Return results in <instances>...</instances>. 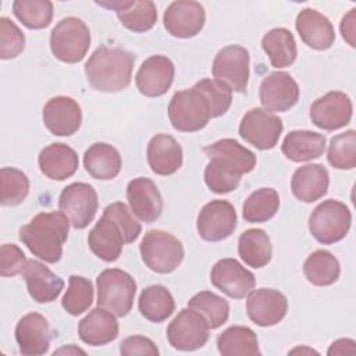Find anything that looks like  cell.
Instances as JSON below:
<instances>
[{
	"label": "cell",
	"mask_w": 356,
	"mask_h": 356,
	"mask_svg": "<svg viewBox=\"0 0 356 356\" xmlns=\"http://www.w3.org/2000/svg\"><path fill=\"white\" fill-rule=\"evenodd\" d=\"M82 342L90 346H102L118 337V321L115 314L104 307H95L78 324Z\"/></svg>",
	"instance_id": "obj_25"
},
{
	"label": "cell",
	"mask_w": 356,
	"mask_h": 356,
	"mask_svg": "<svg viewBox=\"0 0 356 356\" xmlns=\"http://www.w3.org/2000/svg\"><path fill=\"white\" fill-rule=\"evenodd\" d=\"M330 174L321 164H306L295 170L291 179V189L296 199L312 203L321 199L328 189Z\"/></svg>",
	"instance_id": "obj_28"
},
{
	"label": "cell",
	"mask_w": 356,
	"mask_h": 356,
	"mask_svg": "<svg viewBox=\"0 0 356 356\" xmlns=\"http://www.w3.org/2000/svg\"><path fill=\"white\" fill-rule=\"evenodd\" d=\"M99 200L95 188L85 182L67 185L60 197L58 209L75 229L86 228L95 218Z\"/></svg>",
	"instance_id": "obj_10"
},
{
	"label": "cell",
	"mask_w": 356,
	"mask_h": 356,
	"mask_svg": "<svg viewBox=\"0 0 356 356\" xmlns=\"http://www.w3.org/2000/svg\"><path fill=\"white\" fill-rule=\"evenodd\" d=\"M96 4L114 10L120 22L132 32H146L152 29L157 21V8L150 0H117L111 3L96 1Z\"/></svg>",
	"instance_id": "obj_27"
},
{
	"label": "cell",
	"mask_w": 356,
	"mask_h": 356,
	"mask_svg": "<svg viewBox=\"0 0 356 356\" xmlns=\"http://www.w3.org/2000/svg\"><path fill=\"white\" fill-rule=\"evenodd\" d=\"M22 277L31 298L38 303H50L56 300L64 289V280L39 260H28Z\"/></svg>",
	"instance_id": "obj_23"
},
{
	"label": "cell",
	"mask_w": 356,
	"mask_h": 356,
	"mask_svg": "<svg viewBox=\"0 0 356 356\" xmlns=\"http://www.w3.org/2000/svg\"><path fill=\"white\" fill-rule=\"evenodd\" d=\"M232 103V92L216 79H200L191 89L175 92L168 104L171 125L181 132L203 129L210 118L225 114Z\"/></svg>",
	"instance_id": "obj_1"
},
{
	"label": "cell",
	"mask_w": 356,
	"mask_h": 356,
	"mask_svg": "<svg viewBox=\"0 0 356 356\" xmlns=\"http://www.w3.org/2000/svg\"><path fill=\"white\" fill-rule=\"evenodd\" d=\"M203 152L209 157L204 168V182L214 193L235 191L241 177L256 167L254 153L235 139H220L207 145Z\"/></svg>",
	"instance_id": "obj_2"
},
{
	"label": "cell",
	"mask_w": 356,
	"mask_h": 356,
	"mask_svg": "<svg viewBox=\"0 0 356 356\" xmlns=\"http://www.w3.org/2000/svg\"><path fill=\"white\" fill-rule=\"evenodd\" d=\"M120 352L124 356H134V355L159 356L160 355L154 342L150 338H146L142 335L127 337L120 345Z\"/></svg>",
	"instance_id": "obj_47"
},
{
	"label": "cell",
	"mask_w": 356,
	"mask_h": 356,
	"mask_svg": "<svg viewBox=\"0 0 356 356\" xmlns=\"http://www.w3.org/2000/svg\"><path fill=\"white\" fill-rule=\"evenodd\" d=\"M44 127L57 136L75 134L82 122L81 106L70 96H56L47 100L42 113Z\"/></svg>",
	"instance_id": "obj_20"
},
{
	"label": "cell",
	"mask_w": 356,
	"mask_h": 356,
	"mask_svg": "<svg viewBox=\"0 0 356 356\" xmlns=\"http://www.w3.org/2000/svg\"><path fill=\"white\" fill-rule=\"evenodd\" d=\"M238 253L253 268H261L271 260L273 249L267 232L261 228H250L239 235Z\"/></svg>",
	"instance_id": "obj_34"
},
{
	"label": "cell",
	"mask_w": 356,
	"mask_h": 356,
	"mask_svg": "<svg viewBox=\"0 0 356 356\" xmlns=\"http://www.w3.org/2000/svg\"><path fill=\"white\" fill-rule=\"evenodd\" d=\"M303 273L307 281L316 286L332 285L341 273L338 259L328 250H314L303 263Z\"/></svg>",
	"instance_id": "obj_37"
},
{
	"label": "cell",
	"mask_w": 356,
	"mask_h": 356,
	"mask_svg": "<svg viewBox=\"0 0 356 356\" xmlns=\"http://www.w3.org/2000/svg\"><path fill=\"white\" fill-rule=\"evenodd\" d=\"M97 306L110 310L117 317L127 316L134 305L136 282L120 268H106L96 278Z\"/></svg>",
	"instance_id": "obj_5"
},
{
	"label": "cell",
	"mask_w": 356,
	"mask_h": 356,
	"mask_svg": "<svg viewBox=\"0 0 356 356\" xmlns=\"http://www.w3.org/2000/svg\"><path fill=\"white\" fill-rule=\"evenodd\" d=\"M140 314L152 321L161 323L175 310V302L171 292L163 285H149L142 289L138 300Z\"/></svg>",
	"instance_id": "obj_36"
},
{
	"label": "cell",
	"mask_w": 356,
	"mask_h": 356,
	"mask_svg": "<svg viewBox=\"0 0 356 356\" xmlns=\"http://www.w3.org/2000/svg\"><path fill=\"white\" fill-rule=\"evenodd\" d=\"M328 163L338 170H352L356 167V132L349 129L331 138L328 152Z\"/></svg>",
	"instance_id": "obj_43"
},
{
	"label": "cell",
	"mask_w": 356,
	"mask_h": 356,
	"mask_svg": "<svg viewBox=\"0 0 356 356\" xmlns=\"http://www.w3.org/2000/svg\"><path fill=\"white\" fill-rule=\"evenodd\" d=\"M29 193V179L25 172L14 167L0 170V203L3 206H18Z\"/></svg>",
	"instance_id": "obj_41"
},
{
	"label": "cell",
	"mask_w": 356,
	"mask_h": 356,
	"mask_svg": "<svg viewBox=\"0 0 356 356\" xmlns=\"http://www.w3.org/2000/svg\"><path fill=\"white\" fill-rule=\"evenodd\" d=\"M127 199L132 214L143 222H153L161 216L163 197L156 184L149 178L138 177L129 181Z\"/></svg>",
	"instance_id": "obj_21"
},
{
	"label": "cell",
	"mask_w": 356,
	"mask_h": 356,
	"mask_svg": "<svg viewBox=\"0 0 356 356\" xmlns=\"http://www.w3.org/2000/svg\"><path fill=\"white\" fill-rule=\"evenodd\" d=\"M38 163L42 174L54 181L72 177L79 165L76 152L65 143H51L42 149Z\"/></svg>",
	"instance_id": "obj_30"
},
{
	"label": "cell",
	"mask_w": 356,
	"mask_h": 356,
	"mask_svg": "<svg viewBox=\"0 0 356 356\" xmlns=\"http://www.w3.org/2000/svg\"><path fill=\"white\" fill-rule=\"evenodd\" d=\"M25 47L22 31L7 17L0 18V58H15Z\"/></svg>",
	"instance_id": "obj_44"
},
{
	"label": "cell",
	"mask_w": 356,
	"mask_h": 356,
	"mask_svg": "<svg viewBox=\"0 0 356 356\" xmlns=\"http://www.w3.org/2000/svg\"><path fill=\"white\" fill-rule=\"evenodd\" d=\"M246 312L254 324L260 327H271L278 324L286 316L288 300L286 296L277 289H254L248 293Z\"/></svg>",
	"instance_id": "obj_19"
},
{
	"label": "cell",
	"mask_w": 356,
	"mask_h": 356,
	"mask_svg": "<svg viewBox=\"0 0 356 356\" xmlns=\"http://www.w3.org/2000/svg\"><path fill=\"white\" fill-rule=\"evenodd\" d=\"M90 46V31L76 17L63 18L50 33V49L53 56L67 64H75L86 56Z\"/></svg>",
	"instance_id": "obj_6"
},
{
	"label": "cell",
	"mask_w": 356,
	"mask_h": 356,
	"mask_svg": "<svg viewBox=\"0 0 356 356\" xmlns=\"http://www.w3.org/2000/svg\"><path fill=\"white\" fill-rule=\"evenodd\" d=\"M125 239L120 227L106 214L89 231L88 245L90 250L102 260L115 261L124 248Z\"/></svg>",
	"instance_id": "obj_26"
},
{
	"label": "cell",
	"mask_w": 356,
	"mask_h": 356,
	"mask_svg": "<svg viewBox=\"0 0 356 356\" xmlns=\"http://www.w3.org/2000/svg\"><path fill=\"white\" fill-rule=\"evenodd\" d=\"M14 15L29 29H43L53 19V3L49 0H15Z\"/></svg>",
	"instance_id": "obj_40"
},
{
	"label": "cell",
	"mask_w": 356,
	"mask_h": 356,
	"mask_svg": "<svg viewBox=\"0 0 356 356\" xmlns=\"http://www.w3.org/2000/svg\"><path fill=\"white\" fill-rule=\"evenodd\" d=\"M15 341L19 352L26 356L44 355L50 346V327L39 313H28L15 327Z\"/></svg>",
	"instance_id": "obj_22"
},
{
	"label": "cell",
	"mask_w": 356,
	"mask_h": 356,
	"mask_svg": "<svg viewBox=\"0 0 356 356\" xmlns=\"http://www.w3.org/2000/svg\"><path fill=\"white\" fill-rule=\"evenodd\" d=\"M70 220L61 211L36 214L19 229V241L46 263H57L68 238Z\"/></svg>",
	"instance_id": "obj_3"
},
{
	"label": "cell",
	"mask_w": 356,
	"mask_h": 356,
	"mask_svg": "<svg viewBox=\"0 0 356 356\" xmlns=\"http://www.w3.org/2000/svg\"><path fill=\"white\" fill-rule=\"evenodd\" d=\"M103 214L108 216L120 227V229L124 235L125 243H132L140 235L142 227L136 221V218H134L132 211H129V209L125 203H122V202L111 203L103 210Z\"/></svg>",
	"instance_id": "obj_45"
},
{
	"label": "cell",
	"mask_w": 356,
	"mask_h": 356,
	"mask_svg": "<svg viewBox=\"0 0 356 356\" xmlns=\"http://www.w3.org/2000/svg\"><path fill=\"white\" fill-rule=\"evenodd\" d=\"M135 56L121 47L100 46L85 63V75L99 92H120L129 86Z\"/></svg>",
	"instance_id": "obj_4"
},
{
	"label": "cell",
	"mask_w": 356,
	"mask_h": 356,
	"mask_svg": "<svg viewBox=\"0 0 356 356\" xmlns=\"http://www.w3.org/2000/svg\"><path fill=\"white\" fill-rule=\"evenodd\" d=\"M259 99L268 111H288L299 100V86L288 72L274 71L261 81Z\"/></svg>",
	"instance_id": "obj_17"
},
{
	"label": "cell",
	"mask_w": 356,
	"mask_h": 356,
	"mask_svg": "<svg viewBox=\"0 0 356 356\" xmlns=\"http://www.w3.org/2000/svg\"><path fill=\"white\" fill-rule=\"evenodd\" d=\"M147 163L157 175H171L182 165L181 145L167 134L154 135L147 145Z\"/></svg>",
	"instance_id": "obj_29"
},
{
	"label": "cell",
	"mask_w": 356,
	"mask_h": 356,
	"mask_svg": "<svg viewBox=\"0 0 356 356\" xmlns=\"http://www.w3.org/2000/svg\"><path fill=\"white\" fill-rule=\"evenodd\" d=\"M280 209V195L273 188H260L252 192L242 207V216L248 222H266Z\"/></svg>",
	"instance_id": "obj_38"
},
{
	"label": "cell",
	"mask_w": 356,
	"mask_h": 356,
	"mask_svg": "<svg viewBox=\"0 0 356 356\" xmlns=\"http://www.w3.org/2000/svg\"><path fill=\"white\" fill-rule=\"evenodd\" d=\"M83 165L95 179L108 181L120 174L122 160L114 146L97 142L86 149L83 154Z\"/></svg>",
	"instance_id": "obj_31"
},
{
	"label": "cell",
	"mask_w": 356,
	"mask_h": 356,
	"mask_svg": "<svg viewBox=\"0 0 356 356\" xmlns=\"http://www.w3.org/2000/svg\"><path fill=\"white\" fill-rule=\"evenodd\" d=\"M139 250L146 267L159 274L172 273L184 259L181 241L161 229L147 231L139 245Z\"/></svg>",
	"instance_id": "obj_7"
},
{
	"label": "cell",
	"mask_w": 356,
	"mask_h": 356,
	"mask_svg": "<svg viewBox=\"0 0 356 356\" xmlns=\"http://www.w3.org/2000/svg\"><path fill=\"white\" fill-rule=\"evenodd\" d=\"M295 352H300V353H302V352H309V353H317L316 350H313V349H306V348H302V349H300V348H298V349H293V350H291V353H295Z\"/></svg>",
	"instance_id": "obj_50"
},
{
	"label": "cell",
	"mask_w": 356,
	"mask_h": 356,
	"mask_svg": "<svg viewBox=\"0 0 356 356\" xmlns=\"http://www.w3.org/2000/svg\"><path fill=\"white\" fill-rule=\"evenodd\" d=\"M249 51L239 44L221 49L213 61V76L231 92L245 93L249 81Z\"/></svg>",
	"instance_id": "obj_9"
},
{
	"label": "cell",
	"mask_w": 356,
	"mask_h": 356,
	"mask_svg": "<svg viewBox=\"0 0 356 356\" xmlns=\"http://www.w3.org/2000/svg\"><path fill=\"white\" fill-rule=\"evenodd\" d=\"M352 214L338 200L328 199L314 207L309 217V231L323 245H332L343 239L350 228Z\"/></svg>",
	"instance_id": "obj_8"
},
{
	"label": "cell",
	"mask_w": 356,
	"mask_h": 356,
	"mask_svg": "<svg viewBox=\"0 0 356 356\" xmlns=\"http://www.w3.org/2000/svg\"><path fill=\"white\" fill-rule=\"evenodd\" d=\"M295 26L303 43L314 50H327L335 42L331 21L314 8H303L296 15Z\"/></svg>",
	"instance_id": "obj_24"
},
{
	"label": "cell",
	"mask_w": 356,
	"mask_h": 356,
	"mask_svg": "<svg viewBox=\"0 0 356 356\" xmlns=\"http://www.w3.org/2000/svg\"><path fill=\"white\" fill-rule=\"evenodd\" d=\"M188 307L199 312L211 330L221 327L229 316L228 302L210 291H202L193 295L188 302Z\"/></svg>",
	"instance_id": "obj_39"
},
{
	"label": "cell",
	"mask_w": 356,
	"mask_h": 356,
	"mask_svg": "<svg viewBox=\"0 0 356 356\" xmlns=\"http://www.w3.org/2000/svg\"><path fill=\"white\" fill-rule=\"evenodd\" d=\"M211 284L232 299H242L256 286V278L235 259L218 260L210 273Z\"/></svg>",
	"instance_id": "obj_15"
},
{
	"label": "cell",
	"mask_w": 356,
	"mask_h": 356,
	"mask_svg": "<svg viewBox=\"0 0 356 356\" xmlns=\"http://www.w3.org/2000/svg\"><path fill=\"white\" fill-rule=\"evenodd\" d=\"M93 302V286L90 280L81 275H71L68 289L65 291L61 306L71 316H79L86 312Z\"/></svg>",
	"instance_id": "obj_42"
},
{
	"label": "cell",
	"mask_w": 356,
	"mask_h": 356,
	"mask_svg": "<svg viewBox=\"0 0 356 356\" xmlns=\"http://www.w3.org/2000/svg\"><path fill=\"white\" fill-rule=\"evenodd\" d=\"M217 348L222 356H254L261 355L254 331L245 325H232L217 338Z\"/></svg>",
	"instance_id": "obj_35"
},
{
	"label": "cell",
	"mask_w": 356,
	"mask_h": 356,
	"mask_svg": "<svg viewBox=\"0 0 356 356\" xmlns=\"http://www.w3.org/2000/svg\"><path fill=\"white\" fill-rule=\"evenodd\" d=\"M210 327L196 310L182 309L167 327V339L174 349L182 352L196 350L206 345Z\"/></svg>",
	"instance_id": "obj_11"
},
{
	"label": "cell",
	"mask_w": 356,
	"mask_h": 356,
	"mask_svg": "<svg viewBox=\"0 0 356 356\" xmlns=\"http://www.w3.org/2000/svg\"><path fill=\"white\" fill-rule=\"evenodd\" d=\"M352 110L349 96L332 90L314 100L310 107V118L316 127L324 131H335L350 122Z\"/></svg>",
	"instance_id": "obj_16"
},
{
	"label": "cell",
	"mask_w": 356,
	"mask_h": 356,
	"mask_svg": "<svg viewBox=\"0 0 356 356\" xmlns=\"http://www.w3.org/2000/svg\"><path fill=\"white\" fill-rule=\"evenodd\" d=\"M175 67L167 56L156 54L146 58L135 75L138 90L147 97H159L167 93L174 82Z\"/></svg>",
	"instance_id": "obj_18"
},
{
	"label": "cell",
	"mask_w": 356,
	"mask_h": 356,
	"mask_svg": "<svg viewBox=\"0 0 356 356\" xmlns=\"http://www.w3.org/2000/svg\"><path fill=\"white\" fill-rule=\"evenodd\" d=\"M196 228L200 238L207 242L222 241L236 228V211L228 200H211L199 211Z\"/></svg>",
	"instance_id": "obj_13"
},
{
	"label": "cell",
	"mask_w": 356,
	"mask_h": 356,
	"mask_svg": "<svg viewBox=\"0 0 356 356\" xmlns=\"http://www.w3.org/2000/svg\"><path fill=\"white\" fill-rule=\"evenodd\" d=\"M327 353L330 356L332 355H355L356 353V343L353 339L349 338H341L331 343Z\"/></svg>",
	"instance_id": "obj_49"
},
{
	"label": "cell",
	"mask_w": 356,
	"mask_h": 356,
	"mask_svg": "<svg viewBox=\"0 0 356 356\" xmlns=\"http://www.w3.org/2000/svg\"><path fill=\"white\" fill-rule=\"evenodd\" d=\"M28 260L24 252L14 243H4L0 249V274L3 277H14L22 274Z\"/></svg>",
	"instance_id": "obj_46"
},
{
	"label": "cell",
	"mask_w": 356,
	"mask_h": 356,
	"mask_svg": "<svg viewBox=\"0 0 356 356\" xmlns=\"http://www.w3.org/2000/svg\"><path fill=\"white\" fill-rule=\"evenodd\" d=\"M206 13L200 3L193 0L172 1L163 15L167 32L179 39L196 36L204 25Z\"/></svg>",
	"instance_id": "obj_14"
},
{
	"label": "cell",
	"mask_w": 356,
	"mask_h": 356,
	"mask_svg": "<svg viewBox=\"0 0 356 356\" xmlns=\"http://www.w3.org/2000/svg\"><path fill=\"white\" fill-rule=\"evenodd\" d=\"M261 47L275 68H285L295 63L298 56L296 40L286 28H274L264 33Z\"/></svg>",
	"instance_id": "obj_33"
},
{
	"label": "cell",
	"mask_w": 356,
	"mask_h": 356,
	"mask_svg": "<svg viewBox=\"0 0 356 356\" xmlns=\"http://www.w3.org/2000/svg\"><path fill=\"white\" fill-rule=\"evenodd\" d=\"M355 15H356V8H352L346 15H343L341 21V33L342 38L352 46L355 47Z\"/></svg>",
	"instance_id": "obj_48"
},
{
	"label": "cell",
	"mask_w": 356,
	"mask_h": 356,
	"mask_svg": "<svg viewBox=\"0 0 356 356\" xmlns=\"http://www.w3.org/2000/svg\"><path fill=\"white\" fill-rule=\"evenodd\" d=\"M282 129L281 118L261 107L250 108L239 124L241 138L259 150L273 149L278 143Z\"/></svg>",
	"instance_id": "obj_12"
},
{
	"label": "cell",
	"mask_w": 356,
	"mask_h": 356,
	"mask_svg": "<svg viewBox=\"0 0 356 356\" xmlns=\"http://www.w3.org/2000/svg\"><path fill=\"white\" fill-rule=\"evenodd\" d=\"M325 136L318 132L299 129L291 131L282 142L281 150L286 159L295 163L318 159L325 150Z\"/></svg>",
	"instance_id": "obj_32"
}]
</instances>
